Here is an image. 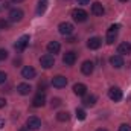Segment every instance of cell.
<instances>
[{"label": "cell", "instance_id": "obj_24", "mask_svg": "<svg viewBox=\"0 0 131 131\" xmlns=\"http://www.w3.org/2000/svg\"><path fill=\"white\" fill-rule=\"evenodd\" d=\"M9 28H11V21L5 20V18H0V31H6Z\"/></svg>", "mask_w": 131, "mask_h": 131}, {"label": "cell", "instance_id": "obj_17", "mask_svg": "<svg viewBox=\"0 0 131 131\" xmlns=\"http://www.w3.org/2000/svg\"><path fill=\"white\" fill-rule=\"evenodd\" d=\"M73 92H75V95H78V96H85V95H87V85L78 82V84L73 85Z\"/></svg>", "mask_w": 131, "mask_h": 131}, {"label": "cell", "instance_id": "obj_22", "mask_svg": "<svg viewBox=\"0 0 131 131\" xmlns=\"http://www.w3.org/2000/svg\"><path fill=\"white\" fill-rule=\"evenodd\" d=\"M46 8H47V0H38V6H37V14H38V15L44 14Z\"/></svg>", "mask_w": 131, "mask_h": 131}, {"label": "cell", "instance_id": "obj_23", "mask_svg": "<svg viewBox=\"0 0 131 131\" xmlns=\"http://www.w3.org/2000/svg\"><path fill=\"white\" fill-rule=\"evenodd\" d=\"M57 119H58L60 122H67V121L70 119V114H69V111H60V113L57 114Z\"/></svg>", "mask_w": 131, "mask_h": 131}, {"label": "cell", "instance_id": "obj_15", "mask_svg": "<svg viewBox=\"0 0 131 131\" xmlns=\"http://www.w3.org/2000/svg\"><path fill=\"white\" fill-rule=\"evenodd\" d=\"M110 64L113 66L114 69H121L124 66V57L122 55H113L110 58Z\"/></svg>", "mask_w": 131, "mask_h": 131}, {"label": "cell", "instance_id": "obj_8", "mask_svg": "<svg viewBox=\"0 0 131 131\" xmlns=\"http://www.w3.org/2000/svg\"><path fill=\"white\" fill-rule=\"evenodd\" d=\"M122 90L119 89V87H111L110 90H108V98L111 99V101H114V102H119L121 99H122Z\"/></svg>", "mask_w": 131, "mask_h": 131}, {"label": "cell", "instance_id": "obj_26", "mask_svg": "<svg viewBox=\"0 0 131 131\" xmlns=\"http://www.w3.org/2000/svg\"><path fill=\"white\" fill-rule=\"evenodd\" d=\"M50 105H52V108L60 107V105H61V99H60V98H52V101H50Z\"/></svg>", "mask_w": 131, "mask_h": 131}, {"label": "cell", "instance_id": "obj_10", "mask_svg": "<svg viewBox=\"0 0 131 131\" xmlns=\"http://www.w3.org/2000/svg\"><path fill=\"white\" fill-rule=\"evenodd\" d=\"M52 85L57 87V89H63V87L67 85V78L63 76V75H57V76H53V78H52Z\"/></svg>", "mask_w": 131, "mask_h": 131}, {"label": "cell", "instance_id": "obj_35", "mask_svg": "<svg viewBox=\"0 0 131 131\" xmlns=\"http://www.w3.org/2000/svg\"><path fill=\"white\" fill-rule=\"evenodd\" d=\"M20 131H31V130H29L28 127H21V128H20Z\"/></svg>", "mask_w": 131, "mask_h": 131}, {"label": "cell", "instance_id": "obj_14", "mask_svg": "<svg viewBox=\"0 0 131 131\" xmlns=\"http://www.w3.org/2000/svg\"><path fill=\"white\" fill-rule=\"evenodd\" d=\"M101 46H102V38H99V37H92V38H89V41H87V47L92 49V50H96Z\"/></svg>", "mask_w": 131, "mask_h": 131}, {"label": "cell", "instance_id": "obj_12", "mask_svg": "<svg viewBox=\"0 0 131 131\" xmlns=\"http://www.w3.org/2000/svg\"><path fill=\"white\" fill-rule=\"evenodd\" d=\"M93 70H95V63H93V61H90V60L84 61L82 66H81V72H82L84 75H87V76H90V75L93 73Z\"/></svg>", "mask_w": 131, "mask_h": 131}, {"label": "cell", "instance_id": "obj_38", "mask_svg": "<svg viewBox=\"0 0 131 131\" xmlns=\"http://www.w3.org/2000/svg\"><path fill=\"white\" fill-rule=\"evenodd\" d=\"M121 2H128V0H121Z\"/></svg>", "mask_w": 131, "mask_h": 131}, {"label": "cell", "instance_id": "obj_9", "mask_svg": "<svg viewBox=\"0 0 131 131\" xmlns=\"http://www.w3.org/2000/svg\"><path fill=\"white\" fill-rule=\"evenodd\" d=\"M76 52H73V50H70V52H66L64 55H63V63L66 66H73L76 63Z\"/></svg>", "mask_w": 131, "mask_h": 131}, {"label": "cell", "instance_id": "obj_4", "mask_svg": "<svg viewBox=\"0 0 131 131\" xmlns=\"http://www.w3.org/2000/svg\"><path fill=\"white\" fill-rule=\"evenodd\" d=\"M40 64H41L43 69H50V67H53V64H55V57L52 53H46V55H43L40 58Z\"/></svg>", "mask_w": 131, "mask_h": 131}, {"label": "cell", "instance_id": "obj_32", "mask_svg": "<svg viewBox=\"0 0 131 131\" xmlns=\"http://www.w3.org/2000/svg\"><path fill=\"white\" fill-rule=\"evenodd\" d=\"M6 105V101H5V98H0V108H3Z\"/></svg>", "mask_w": 131, "mask_h": 131}, {"label": "cell", "instance_id": "obj_11", "mask_svg": "<svg viewBox=\"0 0 131 131\" xmlns=\"http://www.w3.org/2000/svg\"><path fill=\"white\" fill-rule=\"evenodd\" d=\"M21 76L25 79H34L37 76V72H35V69H34L32 66H25L21 69Z\"/></svg>", "mask_w": 131, "mask_h": 131}, {"label": "cell", "instance_id": "obj_6", "mask_svg": "<svg viewBox=\"0 0 131 131\" xmlns=\"http://www.w3.org/2000/svg\"><path fill=\"white\" fill-rule=\"evenodd\" d=\"M28 44H29V35H21V37L17 40V43L14 44V49H15L17 52H23V50L28 47Z\"/></svg>", "mask_w": 131, "mask_h": 131}, {"label": "cell", "instance_id": "obj_3", "mask_svg": "<svg viewBox=\"0 0 131 131\" xmlns=\"http://www.w3.org/2000/svg\"><path fill=\"white\" fill-rule=\"evenodd\" d=\"M73 25L72 23H67V21H63V23H60L58 25V32L61 34V35H64L66 38L67 37H70L72 34H73Z\"/></svg>", "mask_w": 131, "mask_h": 131}, {"label": "cell", "instance_id": "obj_33", "mask_svg": "<svg viewBox=\"0 0 131 131\" xmlns=\"http://www.w3.org/2000/svg\"><path fill=\"white\" fill-rule=\"evenodd\" d=\"M67 38H69V37H67ZM76 40H78V38H76V37H70V38H69V40H67V43H75V41H76Z\"/></svg>", "mask_w": 131, "mask_h": 131}, {"label": "cell", "instance_id": "obj_7", "mask_svg": "<svg viewBox=\"0 0 131 131\" xmlns=\"http://www.w3.org/2000/svg\"><path fill=\"white\" fill-rule=\"evenodd\" d=\"M46 104V95H44V92H38L32 99V105L35 108H40V107H43Z\"/></svg>", "mask_w": 131, "mask_h": 131}, {"label": "cell", "instance_id": "obj_20", "mask_svg": "<svg viewBox=\"0 0 131 131\" xmlns=\"http://www.w3.org/2000/svg\"><path fill=\"white\" fill-rule=\"evenodd\" d=\"M130 50H131L130 43H122V44H119V47H117V53H119V55H127V53H130Z\"/></svg>", "mask_w": 131, "mask_h": 131}, {"label": "cell", "instance_id": "obj_27", "mask_svg": "<svg viewBox=\"0 0 131 131\" xmlns=\"http://www.w3.org/2000/svg\"><path fill=\"white\" fill-rule=\"evenodd\" d=\"M8 57H9L8 50H6V49H0V61H5Z\"/></svg>", "mask_w": 131, "mask_h": 131}, {"label": "cell", "instance_id": "obj_39", "mask_svg": "<svg viewBox=\"0 0 131 131\" xmlns=\"http://www.w3.org/2000/svg\"><path fill=\"white\" fill-rule=\"evenodd\" d=\"M130 55H131V50H130Z\"/></svg>", "mask_w": 131, "mask_h": 131}, {"label": "cell", "instance_id": "obj_1", "mask_svg": "<svg viewBox=\"0 0 131 131\" xmlns=\"http://www.w3.org/2000/svg\"><path fill=\"white\" fill-rule=\"evenodd\" d=\"M119 29H121V26H119V25H111V26L108 28V31H107V37H105L107 44H113V43L116 41L117 34H119Z\"/></svg>", "mask_w": 131, "mask_h": 131}, {"label": "cell", "instance_id": "obj_13", "mask_svg": "<svg viewBox=\"0 0 131 131\" xmlns=\"http://www.w3.org/2000/svg\"><path fill=\"white\" fill-rule=\"evenodd\" d=\"M26 127H28L29 130H38V128L41 127V121H40L37 116H31V117H28V121H26Z\"/></svg>", "mask_w": 131, "mask_h": 131}, {"label": "cell", "instance_id": "obj_18", "mask_svg": "<svg viewBox=\"0 0 131 131\" xmlns=\"http://www.w3.org/2000/svg\"><path fill=\"white\" fill-rule=\"evenodd\" d=\"M17 92H18L20 95L26 96V95H29V93L32 92V87H31L29 84H26V82H21V84L17 85Z\"/></svg>", "mask_w": 131, "mask_h": 131}, {"label": "cell", "instance_id": "obj_19", "mask_svg": "<svg viewBox=\"0 0 131 131\" xmlns=\"http://www.w3.org/2000/svg\"><path fill=\"white\" fill-rule=\"evenodd\" d=\"M60 50H61V44H60L58 41H50V43L47 44V52H49V53H53V55H55V53H58Z\"/></svg>", "mask_w": 131, "mask_h": 131}, {"label": "cell", "instance_id": "obj_29", "mask_svg": "<svg viewBox=\"0 0 131 131\" xmlns=\"http://www.w3.org/2000/svg\"><path fill=\"white\" fill-rule=\"evenodd\" d=\"M6 79H8V75H6L5 72H2V70H0V84H5V82H6Z\"/></svg>", "mask_w": 131, "mask_h": 131}, {"label": "cell", "instance_id": "obj_2", "mask_svg": "<svg viewBox=\"0 0 131 131\" xmlns=\"http://www.w3.org/2000/svg\"><path fill=\"white\" fill-rule=\"evenodd\" d=\"M87 17H89V14H87V11H84L82 8H75V9L72 11V18H73L75 21H78V23H84V21L87 20Z\"/></svg>", "mask_w": 131, "mask_h": 131}, {"label": "cell", "instance_id": "obj_30", "mask_svg": "<svg viewBox=\"0 0 131 131\" xmlns=\"http://www.w3.org/2000/svg\"><path fill=\"white\" fill-rule=\"evenodd\" d=\"M38 89H40V92H41V90H46V81H41V82L38 84Z\"/></svg>", "mask_w": 131, "mask_h": 131}, {"label": "cell", "instance_id": "obj_25", "mask_svg": "<svg viewBox=\"0 0 131 131\" xmlns=\"http://www.w3.org/2000/svg\"><path fill=\"white\" fill-rule=\"evenodd\" d=\"M76 117H78L79 121H84V119H85V111H84L82 108H76Z\"/></svg>", "mask_w": 131, "mask_h": 131}, {"label": "cell", "instance_id": "obj_21", "mask_svg": "<svg viewBox=\"0 0 131 131\" xmlns=\"http://www.w3.org/2000/svg\"><path fill=\"white\" fill-rule=\"evenodd\" d=\"M96 101H98V98H96L95 95H90V96H85V98H84L82 104H84L85 107H93V105L96 104Z\"/></svg>", "mask_w": 131, "mask_h": 131}, {"label": "cell", "instance_id": "obj_16", "mask_svg": "<svg viewBox=\"0 0 131 131\" xmlns=\"http://www.w3.org/2000/svg\"><path fill=\"white\" fill-rule=\"evenodd\" d=\"M104 12H105V8L101 2H95L92 5V14L93 15H104Z\"/></svg>", "mask_w": 131, "mask_h": 131}, {"label": "cell", "instance_id": "obj_36", "mask_svg": "<svg viewBox=\"0 0 131 131\" xmlns=\"http://www.w3.org/2000/svg\"><path fill=\"white\" fill-rule=\"evenodd\" d=\"M11 2H14V3H21L23 0H11Z\"/></svg>", "mask_w": 131, "mask_h": 131}, {"label": "cell", "instance_id": "obj_37", "mask_svg": "<svg viewBox=\"0 0 131 131\" xmlns=\"http://www.w3.org/2000/svg\"><path fill=\"white\" fill-rule=\"evenodd\" d=\"M96 131H107L105 128H99V130H96Z\"/></svg>", "mask_w": 131, "mask_h": 131}, {"label": "cell", "instance_id": "obj_31", "mask_svg": "<svg viewBox=\"0 0 131 131\" xmlns=\"http://www.w3.org/2000/svg\"><path fill=\"white\" fill-rule=\"evenodd\" d=\"M78 2V5H89L90 3V0H76Z\"/></svg>", "mask_w": 131, "mask_h": 131}, {"label": "cell", "instance_id": "obj_28", "mask_svg": "<svg viewBox=\"0 0 131 131\" xmlns=\"http://www.w3.org/2000/svg\"><path fill=\"white\" fill-rule=\"evenodd\" d=\"M119 131H131V125L130 124H122L119 127Z\"/></svg>", "mask_w": 131, "mask_h": 131}, {"label": "cell", "instance_id": "obj_5", "mask_svg": "<svg viewBox=\"0 0 131 131\" xmlns=\"http://www.w3.org/2000/svg\"><path fill=\"white\" fill-rule=\"evenodd\" d=\"M23 11L20 9V8H12L11 11H9V21H14V23H18V21H21L23 20Z\"/></svg>", "mask_w": 131, "mask_h": 131}, {"label": "cell", "instance_id": "obj_34", "mask_svg": "<svg viewBox=\"0 0 131 131\" xmlns=\"http://www.w3.org/2000/svg\"><path fill=\"white\" fill-rule=\"evenodd\" d=\"M5 127V119H0V130Z\"/></svg>", "mask_w": 131, "mask_h": 131}]
</instances>
